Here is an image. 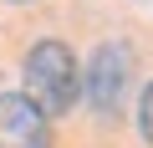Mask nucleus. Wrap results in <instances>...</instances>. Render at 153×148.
<instances>
[{
  "mask_svg": "<svg viewBox=\"0 0 153 148\" xmlns=\"http://www.w3.org/2000/svg\"><path fill=\"white\" fill-rule=\"evenodd\" d=\"M21 77H26V92H21V97H26L46 123L61 118V112H71L76 97H82L76 56H71V46H61V41H36V46L26 51Z\"/></svg>",
  "mask_w": 153,
  "mask_h": 148,
  "instance_id": "nucleus-1",
  "label": "nucleus"
},
{
  "mask_svg": "<svg viewBox=\"0 0 153 148\" xmlns=\"http://www.w3.org/2000/svg\"><path fill=\"white\" fill-rule=\"evenodd\" d=\"M128 82H133V51L123 41H102L82 71V92L92 102V112L102 118H117L123 112V97H128Z\"/></svg>",
  "mask_w": 153,
  "mask_h": 148,
  "instance_id": "nucleus-2",
  "label": "nucleus"
},
{
  "mask_svg": "<svg viewBox=\"0 0 153 148\" xmlns=\"http://www.w3.org/2000/svg\"><path fill=\"white\" fill-rule=\"evenodd\" d=\"M0 148H51V123L21 92H0Z\"/></svg>",
  "mask_w": 153,
  "mask_h": 148,
  "instance_id": "nucleus-3",
  "label": "nucleus"
},
{
  "mask_svg": "<svg viewBox=\"0 0 153 148\" xmlns=\"http://www.w3.org/2000/svg\"><path fill=\"white\" fill-rule=\"evenodd\" d=\"M138 128H143V138L153 143V82H148V92H143V102H138Z\"/></svg>",
  "mask_w": 153,
  "mask_h": 148,
  "instance_id": "nucleus-4",
  "label": "nucleus"
},
{
  "mask_svg": "<svg viewBox=\"0 0 153 148\" xmlns=\"http://www.w3.org/2000/svg\"><path fill=\"white\" fill-rule=\"evenodd\" d=\"M10 5H26V0H10Z\"/></svg>",
  "mask_w": 153,
  "mask_h": 148,
  "instance_id": "nucleus-5",
  "label": "nucleus"
}]
</instances>
